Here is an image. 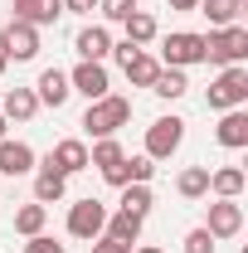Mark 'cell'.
I'll use <instances>...</instances> for the list:
<instances>
[{"mask_svg":"<svg viewBox=\"0 0 248 253\" xmlns=\"http://www.w3.org/2000/svg\"><path fill=\"white\" fill-rule=\"evenodd\" d=\"M131 122V97H122V93H107V97H97V102H88V112H83V131L88 136H117V126H126Z\"/></svg>","mask_w":248,"mask_h":253,"instance_id":"6da1fadb","label":"cell"},{"mask_svg":"<svg viewBox=\"0 0 248 253\" xmlns=\"http://www.w3.org/2000/svg\"><path fill=\"white\" fill-rule=\"evenodd\" d=\"M244 59H248V30L244 25H224V30L205 34V63L229 68V63H244Z\"/></svg>","mask_w":248,"mask_h":253,"instance_id":"7a4b0ae2","label":"cell"},{"mask_svg":"<svg viewBox=\"0 0 248 253\" xmlns=\"http://www.w3.org/2000/svg\"><path fill=\"white\" fill-rule=\"evenodd\" d=\"M244 102H248V68L244 63L219 68V78L209 83V112H229V107H244Z\"/></svg>","mask_w":248,"mask_h":253,"instance_id":"3957f363","label":"cell"},{"mask_svg":"<svg viewBox=\"0 0 248 253\" xmlns=\"http://www.w3.org/2000/svg\"><path fill=\"white\" fill-rule=\"evenodd\" d=\"M195 63H205V34L175 30L161 39V68H195Z\"/></svg>","mask_w":248,"mask_h":253,"instance_id":"277c9868","label":"cell"},{"mask_svg":"<svg viewBox=\"0 0 248 253\" xmlns=\"http://www.w3.org/2000/svg\"><path fill=\"white\" fill-rule=\"evenodd\" d=\"M107 214H112V210H107L102 200H93V195H88V200H73V205H68V234L83 239V244H93L97 234L107 229Z\"/></svg>","mask_w":248,"mask_h":253,"instance_id":"5b68a950","label":"cell"},{"mask_svg":"<svg viewBox=\"0 0 248 253\" xmlns=\"http://www.w3.org/2000/svg\"><path fill=\"white\" fill-rule=\"evenodd\" d=\"M180 141H185V117H156V122L146 126V151H141V156L170 161L180 151Z\"/></svg>","mask_w":248,"mask_h":253,"instance_id":"8992f818","label":"cell"},{"mask_svg":"<svg viewBox=\"0 0 248 253\" xmlns=\"http://www.w3.org/2000/svg\"><path fill=\"white\" fill-rule=\"evenodd\" d=\"M68 88H73V93H83L88 102H97V97H107V93H112V78H107V63H88V59H78V68L68 73Z\"/></svg>","mask_w":248,"mask_h":253,"instance_id":"52a82bcc","label":"cell"},{"mask_svg":"<svg viewBox=\"0 0 248 253\" xmlns=\"http://www.w3.org/2000/svg\"><path fill=\"white\" fill-rule=\"evenodd\" d=\"M205 229H209V239H239L244 234V205L239 200H214Z\"/></svg>","mask_w":248,"mask_h":253,"instance_id":"ba28073f","label":"cell"},{"mask_svg":"<svg viewBox=\"0 0 248 253\" xmlns=\"http://www.w3.org/2000/svg\"><path fill=\"white\" fill-rule=\"evenodd\" d=\"M34 166H39V156H34L30 141H10V136H0V175H34Z\"/></svg>","mask_w":248,"mask_h":253,"instance_id":"9c48e42d","label":"cell"},{"mask_svg":"<svg viewBox=\"0 0 248 253\" xmlns=\"http://www.w3.org/2000/svg\"><path fill=\"white\" fill-rule=\"evenodd\" d=\"M73 54L88 59V63H102L112 54V30L107 25H83V30L73 34Z\"/></svg>","mask_w":248,"mask_h":253,"instance_id":"30bf717a","label":"cell"},{"mask_svg":"<svg viewBox=\"0 0 248 253\" xmlns=\"http://www.w3.org/2000/svg\"><path fill=\"white\" fill-rule=\"evenodd\" d=\"M5 49H10V63L39 59V30L25 25V20H10V25H5Z\"/></svg>","mask_w":248,"mask_h":253,"instance_id":"8fae6325","label":"cell"},{"mask_svg":"<svg viewBox=\"0 0 248 253\" xmlns=\"http://www.w3.org/2000/svg\"><path fill=\"white\" fill-rule=\"evenodd\" d=\"M63 195H68V175L54 170V161L44 156L34 166V200H39V205H59Z\"/></svg>","mask_w":248,"mask_h":253,"instance_id":"7c38bea8","label":"cell"},{"mask_svg":"<svg viewBox=\"0 0 248 253\" xmlns=\"http://www.w3.org/2000/svg\"><path fill=\"white\" fill-rule=\"evenodd\" d=\"M214 141L224 146V151H244V146H248V112H244V107H229V112H219Z\"/></svg>","mask_w":248,"mask_h":253,"instance_id":"4fadbf2b","label":"cell"},{"mask_svg":"<svg viewBox=\"0 0 248 253\" xmlns=\"http://www.w3.org/2000/svg\"><path fill=\"white\" fill-rule=\"evenodd\" d=\"M34 97H39V107H54V112H59L63 102L73 97L68 73H63V68H44V73H39V83H34Z\"/></svg>","mask_w":248,"mask_h":253,"instance_id":"5bb4252c","label":"cell"},{"mask_svg":"<svg viewBox=\"0 0 248 253\" xmlns=\"http://www.w3.org/2000/svg\"><path fill=\"white\" fill-rule=\"evenodd\" d=\"M49 161H54V170H63V175H78V170H88V141L63 136L59 146L49 151Z\"/></svg>","mask_w":248,"mask_h":253,"instance_id":"9a60e30c","label":"cell"},{"mask_svg":"<svg viewBox=\"0 0 248 253\" xmlns=\"http://www.w3.org/2000/svg\"><path fill=\"white\" fill-rule=\"evenodd\" d=\"M122 73H126V83H131V88H151V78L161 73V59L146 54V49H131V54L122 59Z\"/></svg>","mask_w":248,"mask_h":253,"instance_id":"2e32d148","label":"cell"},{"mask_svg":"<svg viewBox=\"0 0 248 253\" xmlns=\"http://www.w3.org/2000/svg\"><path fill=\"white\" fill-rule=\"evenodd\" d=\"M63 15V0H15V20H25L34 30H44V25H54Z\"/></svg>","mask_w":248,"mask_h":253,"instance_id":"e0dca14e","label":"cell"},{"mask_svg":"<svg viewBox=\"0 0 248 253\" xmlns=\"http://www.w3.org/2000/svg\"><path fill=\"white\" fill-rule=\"evenodd\" d=\"M34 112H39L34 88H10V93H5V107H0L5 122H34Z\"/></svg>","mask_w":248,"mask_h":253,"instance_id":"ac0fdd59","label":"cell"},{"mask_svg":"<svg viewBox=\"0 0 248 253\" xmlns=\"http://www.w3.org/2000/svg\"><path fill=\"white\" fill-rule=\"evenodd\" d=\"M248 185V175L239 170V166H219V170H209V195L214 200H239Z\"/></svg>","mask_w":248,"mask_h":253,"instance_id":"d6986e66","label":"cell"},{"mask_svg":"<svg viewBox=\"0 0 248 253\" xmlns=\"http://www.w3.org/2000/svg\"><path fill=\"white\" fill-rule=\"evenodd\" d=\"M248 10V0H200V15L209 20V30H224V25H239V15Z\"/></svg>","mask_w":248,"mask_h":253,"instance_id":"ffe728a7","label":"cell"},{"mask_svg":"<svg viewBox=\"0 0 248 253\" xmlns=\"http://www.w3.org/2000/svg\"><path fill=\"white\" fill-rule=\"evenodd\" d=\"M122 30H126V44L146 49L156 34H161V25H156V15H151V10H131V15L122 20Z\"/></svg>","mask_w":248,"mask_h":253,"instance_id":"44dd1931","label":"cell"},{"mask_svg":"<svg viewBox=\"0 0 248 253\" xmlns=\"http://www.w3.org/2000/svg\"><path fill=\"white\" fill-rule=\"evenodd\" d=\"M141 214H126V210H117V214H107V239H117V244H126V249H136V239H141Z\"/></svg>","mask_w":248,"mask_h":253,"instance_id":"7402d4cb","label":"cell"},{"mask_svg":"<svg viewBox=\"0 0 248 253\" xmlns=\"http://www.w3.org/2000/svg\"><path fill=\"white\" fill-rule=\"evenodd\" d=\"M151 93H156V97H165V102L185 97V93H190V78H185V68H161V73L151 78Z\"/></svg>","mask_w":248,"mask_h":253,"instance_id":"603a6c76","label":"cell"},{"mask_svg":"<svg viewBox=\"0 0 248 253\" xmlns=\"http://www.w3.org/2000/svg\"><path fill=\"white\" fill-rule=\"evenodd\" d=\"M44 224H49V205H39V200H30V205L15 210V234H25V239L44 234Z\"/></svg>","mask_w":248,"mask_h":253,"instance_id":"cb8c5ba5","label":"cell"},{"mask_svg":"<svg viewBox=\"0 0 248 253\" xmlns=\"http://www.w3.org/2000/svg\"><path fill=\"white\" fill-rule=\"evenodd\" d=\"M175 190H180V200H205L209 195V166H185Z\"/></svg>","mask_w":248,"mask_h":253,"instance_id":"d4e9b609","label":"cell"},{"mask_svg":"<svg viewBox=\"0 0 248 253\" xmlns=\"http://www.w3.org/2000/svg\"><path fill=\"white\" fill-rule=\"evenodd\" d=\"M126 151H122V141L117 136H97L93 146H88V166H97V170H107V166H117Z\"/></svg>","mask_w":248,"mask_h":253,"instance_id":"484cf974","label":"cell"},{"mask_svg":"<svg viewBox=\"0 0 248 253\" xmlns=\"http://www.w3.org/2000/svg\"><path fill=\"white\" fill-rule=\"evenodd\" d=\"M151 205H156V195H151V185H122V210L126 214H151Z\"/></svg>","mask_w":248,"mask_h":253,"instance_id":"4316f807","label":"cell"},{"mask_svg":"<svg viewBox=\"0 0 248 253\" xmlns=\"http://www.w3.org/2000/svg\"><path fill=\"white\" fill-rule=\"evenodd\" d=\"M131 10H141V5H136V0H97V15H102L107 25H122Z\"/></svg>","mask_w":248,"mask_h":253,"instance_id":"83f0119b","label":"cell"},{"mask_svg":"<svg viewBox=\"0 0 248 253\" xmlns=\"http://www.w3.org/2000/svg\"><path fill=\"white\" fill-rule=\"evenodd\" d=\"M151 175H156L151 156H126V180H131V185H151Z\"/></svg>","mask_w":248,"mask_h":253,"instance_id":"f1b7e54d","label":"cell"},{"mask_svg":"<svg viewBox=\"0 0 248 253\" xmlns=\"http://www.w3.org/2000/svg\"><path fill=\"white\" fill-rule=\"evenodd\" d=\"M214 249H219V239H209V229H205V224L185 234V253H214Z\"/></svg>","mask_w":248,"mask_h":253,"instance_id":"f546056e","label":"cell"},{"mask_svg":"<svg viewBox=\"0 0 248 253\" xmlns=\"http://www.w3.org/2000/svg\"><path fill=\"white\" fill-rule=\"evenodd\" d=\"M25 253H68V249L59 239H49V234H34V239H25Z\"/></svg>","mask_w":248,"mask_h":253,"instance_id":"4dcf8cb0","label":"cell"},{"mask_svg":"<svg viewBox=\"0 0 248 253\" xmlns=\"http://www.w3.org/2000/svg\"><path fill=\"white\" fill-rule=\"evenodd\" d=\"M102 180H107V185H117V190L131 185V180H126V156L117 161V166H107V170H102Z\"/></svg>","mask_w":248,"mask_h":253,"instance_id":"1f68e13d","label":"cell"},{"mask_svg":"<svg viewBox=\"0 0 248 253\" xmlns=\"http://www.w3.org/2000/svg\"><path fill=\"white\" fill-rule=\"evenodd\" d=\"M93 253H131V249L117 244V239H107V234H97V239H93Z\"/></svg>","mask_w":248,"mask_h":253,"instance_id":"d6a6232c","label":"cell"},{"mask_svg":"<svg viewBox=\"0 0 248 253\" xmlns=\"http://www.w3.org/2000/svg\"><path fill=\"white\" fill-rule=\"evenodd\" d=\"M97 0H63V15H93Z\"/></svg>","mask_w":248,"mask_h":253,"instance_id":"836d02e7","label":"cell"},{"mask_svg":"<svg viewBox=\"0 0 248 253\" xmlns=\"http://www.w3.org/2000/svg\"><path fill=\"white\" fill-rule=\"evenodd\" d=\"M165 5H170V10H185V15H190V10H200V0H165Z\"/></svg>","mask_w":248,"mask_h":253,"instance_id":"e575fe53","label":"cell"},{"mask_svg":"<svg viewBox=\"0 0 248 253\" xmlns=\"http://www.w3.org/2000/svg\"><path fill=\"white\" fill-rule=\"evenodd\" d=\"M10 68V49H5V30H0V73Z\"/></svg>","mask_w":248,"mask_h":253,"instance_id":"d590c367","label":"cell"},{"mask_svg":"<svg viewBox=\"0 0 248 253\" xmlns=\"http://www.w3.org/2000/svg\"><path fill=\"white\" fill-rule=\"evenodd\" d=\"M136 253H165V249H156V244H141V249H136Z\"/></svg>","mask_w":248,"mask_h":253,"instance_id":"8d00e7d4","label":"cell"},{"mask_svg":"<svg viewBox=\"0 0 248 253\" xmlns=\"http://www.w3.org/2000/svg\"><path fill=\"white\" fill-rule=\"evenodd\" d=\"M5 126H10V122H5V117H0V136H5Z\"/></svg>","mask_w":248,"mask_h":253,"instance_id":"74e56055","label":"cell"}]
</instances>
